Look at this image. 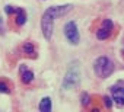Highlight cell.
<instances>
[{
	"label": "cell",
	"instance_id": "cell-1",
	"mask_svg": "<svg viewBox=\"0 0 124 112\" xmlns=\"http://www.w3.org/2000/svg\"><path fill=\"white\" fill-rule=\"evenodd\" d=\"M72 7H73L72 5H61V6H51V7H47L44 10L42 18H41V31H42V35L47 41H50L53 36L54 19L69 13L72 10Z\"/></svg>",
	"mask_w": 124,
	"mask_h": 112
},
{
	"label": "cell",
	"instance_id": "cell-2",
	"mask_svg": "<svg viewBox=\"0 0 124 112\" xmlns=\"http://www.w3.org/2000/svg\"><path fill=\"white\" fill-rule=\"evenodd\" d=\"M93 71L98 77L101 79H107L111 76V73L114 71V64L112 61L105 57V55H101V57H98L93 63Z\"/></svg>",
	"mask_w": 124,
	"mask_h": 112
},
{
	"label": "cell",
	"instance_id": "cell-3",
	"mask_svg": "<svg viewBox=\"0 0 124 112\" xmlns=\"http://www.w3.org/2000/svg\"><path fill=\"white\" fill-rule=\"evenodd\" d=\"M80 83V67L79 64H72L69 67V70L66 71V76L63 79V90H73L78 84Z\"/></svg>",
	"mask_w": 124,
	"mask_h": 112
},
{
	"label": "cell",
	"instance_id": "cell-4",
	"mask_svg": "<svg viewBox=\"0 0 124 112\" xmlns=\"http://www.w3.org/2000/svg\"><path fill=\"white\" fill-rule=\"evenodd\" d=\"M64 35H66V39H67L72 45H78L79 41H80V35H79L78 25H76L73 21H69V22L64 25Z\"/></svg>",
	"mask_w": 124,
	"mask_h": 112
},
{
	"label": "cell",
	"instance_id": "cell-5",
	"mask_svg": "<svg viewBox=\"0 0 124 112\" xmlns=\"http://www.w3.org/2000/svg\"><path fill=\"white\" fill-rule=\"evenodd\" d=\"M112 28H114V25H112V21H111V19H104V22H102L101 28L96 31V38H98V39H101V41L107 39V38L111 35V31H112Z\"/></svg>",
	"mask_w": 124,
	"mask_h": 112
},
{
	"label": "cell",
	"instance_id": "cell-6",
	"mask_svg": "<svg viewBox=\"0 0 124 112\" xmlns=\"http://www.w3.org/2000/svg\"><path fill=\"white\" fill-rule=\"evenodd\" d=\"M111 95H112L114 102H115L118 106H124V87H121V86L112 87V89H111Z\"/></svg>",
	"mask_w": 124,
	"mask_h": 112
},
{
	"label": "cell",
	"instance_id": "cell-7",
	"mask_svg": "<svg viewBox=\"0 0 124 112\" xmlns=\"http://www.w3.org/2000/svg\"><path fill=\"white\" fill-rule=\"evenodd\" d=\"M25 22H26V13H25V10L18 7V10H16V18H15V23H16L18 26H22Z\"/></svg>",
	"mask_w": 124,
	"mask_h": 112
},
{
	"label": "cell",
	"instance_id": "cell-8",
	"mask_svg": "<svg viewBox=\"0 0 124 112\" xmlns=\"http://www.w3.org/2000/svg\"><path fill=\"white\" fill-rule=\"evenodd\" d=\"M39 111L41 112H50L51 111V99L48 98V96H45V98H42L41 99V102H39Z\"/></svg>",
	"mask_w": 124,
	"mask_h": 112
},
{
	"label": "cell",
	"instance_id": "cell-9",
	"mask_svg": "<svg viewBox=\"0 0 124 112\" xmlns=\"http://www.w3.org/2000/svg\"><path fill=\"white\" fill-rule=\"evenodd\" d=\"M32 80H34V73H32L31 70H25V71H22V83L29 84Z\"/></svg>",
	"mask_w": 124,
	"mask_h": 112
},
{
	"label": "cell",
	"instance_id": "cell-10",
	"mask_svg": "<svg viewBox=\"0 0 124 112\" xmlns=\"http://www.w3.org/2000/svg\"><path fill=\"white\" fill-rule=\"evenodd\" d=\"M22 49H23V52L26 54V55H31V54H35V47L31 44V42H25L23 45H22Z\"/></svg>",
	"mask_w": 124,
	"mask_h": 112
},
{
	"label": "cell",
	"instance_id": "cell-11",
	"mask_svg": "<svg viewBox=\"0 0 124 112\" xmlns=\"http://www.w3.org/2000/svg\"><path fill=\"white\" fill-rule=\"evenodd\" d=\"M0 93H6V95L10 93V87H9V84H8L6 82H2V80H0Z\"/></svg>",
	"mask_w": 124,
	"mask_h": 112
},
{
	"label": "cell",
	"instance_id": "cell-12",
	"mask_svg": "<svg viewBox=\"0 0 124 112\" xmlns=\"http://www.w3.org/2000/svg\"><path fill=\"white\" fill-rule=\"evenodd\" d=\"M91 103V96L88 93H82V105L83 106H88Z\"/></svg>",
	"mask_w": 124,
	"mask_h": 112
},
{
	"label": "cell",
	"instance_id": "cell-13",
	"mask_svg": "<svg viewBox=\"0 0 124 112\" xmlns=\"http://www.w3.org/2000/svg\"><path fill=\"white\" fill-rule=\"evenodd\" d=\"M16 10H18V7H13V6H10V5L5 6V12H6L8 15H13V13H16Z\"/></svg>",
	"mask_w": 124,
	"mask_h": 112
},
{
	"label": "cell",
	"instance_id": "cell-14",
	"mask_svg": "<svg viewBox=\"0 0 124 112\" xmlns=\"http://www.w3.org/2000/svg\"><path fill=\"white\" fill-rule=\"evenodd\" d=\"M104 103H105V106H107V108H111V106H112V100H111V98L104 96Z\"/></svg>",
	"mask_w": 124,
	"mask_h": 112
},
{
	"label": "cell",
	"instance_id": "cell-15",
	"mask_svg": "<svg viewBox=\"0 0 124 112\" xmlns=\"http://www.w3.org/2000/svg\"><path fill=\"white\" fill-rule=\"evenodd\" d=\"M0 34H3V22H2V18H0Z\"/></svg>",
	"mask_w": 124,
	"mask_h": 112
}]
</instances>
